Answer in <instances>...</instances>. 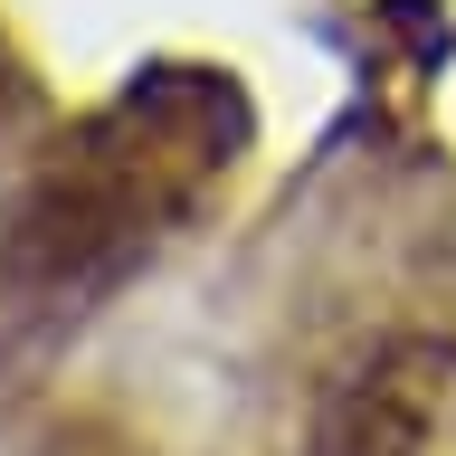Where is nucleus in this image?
I'll return each mask as SVG.
<instances>
[{
  "mask_svg": "<svg viewBox=\"0 0 456 456\" xmlns=\"http://www.w3.org/2000/svg\"><path fill=\"white\" fill-rule=\"evenodd\" d=\"M447 409V352L437 342H380L370 362H352L314 409V456H428Z\"/></svg>",
  "mask_w": 456,
  "mask_h": 456,
  "instance_id": "1",
  "label": "nucleus"
}]
</instances>
